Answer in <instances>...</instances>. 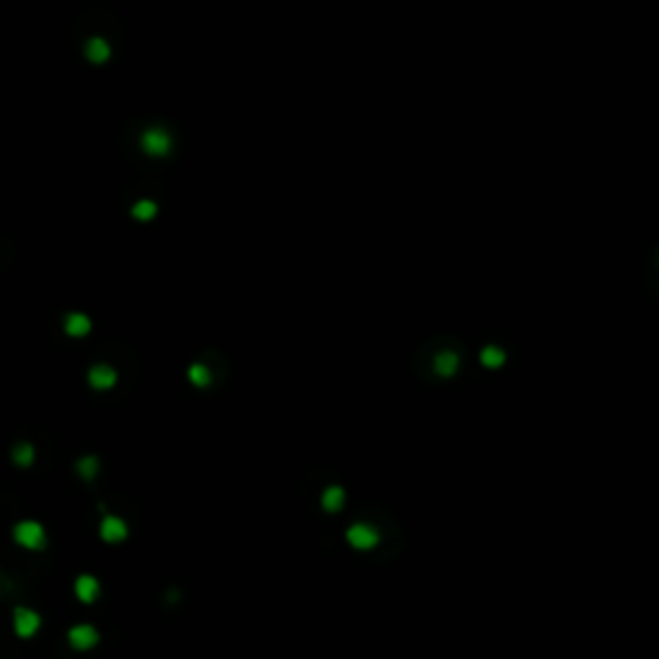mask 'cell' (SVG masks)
Listing matches in <instances>:
<instances>
[{
  "instance_id": "obj_5",
  "label": "cell",
  "mask_w": 659,
  "mask_h": 659,
  "mask_svg": "<svg viewBox=\"0 0 659 659\" xmlns=\"http://www.w3.org/2000/svg\"><path fill=\"white\" fill-rule=\"evenodd\" d=\"M39 623H41V618L34 611H29V608H16V613H13V628H16V634L24 636V639L36 634V631H39Z\"/></svg>"
},
{
  "instance_id": "obj_15",
  "label": "cell",
  "mask_w": 659,
  "mask_h": 659,
  "mask_svg": "<svg viewBox=\"0 0 659 659\" xmlns=\"http://www.w3.org/2000/svg\"><path fill=\"white\" fill-rule=\"evenodd\" d=\"M13 461L18 466H32L34 464V445L32 443H18L13 448Z\"/></svg>"
},
{
  "instance_id": "obj_3",
  "label": "cell",
  "mask_w": 659,
  "mask_h": 659,
  "mask_svg": "<svg viewBox=\"0 0 659 659\" xmlns=\"http://www.w3.org/2000/svg\"><path fill=\"white\" fill-rule=\"evenodd\" d=\"M461 368V356L456 353V350L445 348V350H438L436 356H433V371L441 376V379H451V376H456Z\"/></svg>"
},
{
  "instance_id": "obj_13",
  "label": "cell",
  "mask_w": 659,
  "mask_h": 659,
  "mask_svg": "<svg viewBox=\"0 0 659 659\" xmlns=\"http://www.w3.org/2000/svg\"><path fill=\"white\" fill-rule=\"evenodd\" d=\"M64 330H67V335H72V338H83V335L90 333V319H88L85 314H70L67 322H64Z\"/></svg>"
},
{
  "instance_id": "obj_11",
  "label": "cell",
  "mask_w": 659,
  "mask_h": 659,
  "mask_svg": "<svg viewBox=\"0 0 659 659\" xmlns=\"http://www.w3.org/2000/svg\"><path fill=\"white\" fill-rule=\"evenodd\" d=\"M75 595H78L83 603H93V600L98 597V580L96 577H90V574L78 577V582H75Z\"/></svg>"
},
{
  "instance_id": "obj_8",
  "label": "cell",
  "mask_w": 659,
  "mask_h": 659,
  "mask_svg": "<svg viewBox=\"0 0 659 659\" xmlns=\"http://www.w3.org/2000/svg\"><path fill=\"white\" fill-rule=\"evenodd\" d=\"M67 639H70V644L78 651H88L98 644V631L93 626H75V628H70Z\"/></svg>"
},
{
  "instance_id": "obj_10",
  "label": "cell",
  "mask_w": 659,
  "mask_h": 659,
  "mask_svg": "<svg viewBox=\"0 0 659 659\" xmlns=\"http://www.w3.org/2000/svg\"><path fill=\"white\" fill-rule=\"evenodd\" d=\"M85 57L90 60V62L96 64H104L109 57H111V47H109V41L101 39V36H96V39H90L85 44Z\"/></svg>"
},
{
  "instance_id": "obj_1",
  "label": "cell",
  "mask_w": 659,
  "mask_h": 659,
  "mask_svg": "<svg viewBox=\"0 0 659 659\" xmlns=\"http://www.w3.org/2000/svg\"><path fill=\"white\" fill-rule=\"evenodd\" d=\"M13 539H16L18 546L39 551V548H44V543H47V533H44V528H41L39 523L24 520V523H18L16 528H13Z\"/></svg>"
},
{
  "instance_id": "obj_9",
  "label": "cell",
  "mask_w": 659,
  "mask_h": 659,
  "mask_svg": "<svg viewBox=\"0 0 659 659\" xmlns=\"http://www.w3.org/2000/svg\"><path fill=\"white\" fill-rule=\"evenodd\" d=\"M101 539L109 541V543H119V541L127 539V523L121 518H106L104 525H101Z\"/></svg>"
},
{
  "instance_id": "obj_17",
  "label": "cell",
  "mask_w": 659,
  "mask_h": 659,
  "mask_svg": "<svg viewBox=\"0 0 659 659\" xmlns=\"http://www.w3.org/2000/svg\"><path fill=\"white\" fill-rule=\"evenodd\" d=\"M188 379H191L196 387H209V382H211V373H209V368L207 366H191L188 368Z\"/></svg>"
},
{
  "instance_id": "obj_6",
  "label": "cell",
  "mask_w": 659,
  "mask_h": 659,
  "mask_svg": "<svg viewBox=\"0 0 659 659\" xmlns=\"http://www.w3.org/2000/svg\"><path fill=\"white\" fill-rule=\"evenodd\" d=\"M116 379H119V373L106 363H98L88 371V382H90L93 389H111L113 384H116Z\"/></svg>"
},
{
  "instance_id": "obj_2",
  "label": "cell",
  "mask_w": 659,
  "mask_h": 659,
  "mask_svg": "<svg viewBox=\"0 0 659 659\" xmlns=\"http://www.w3.org/2000/svg\"><path fill=\"white\" fill-rule=\"evenodd\" d=\"M345 539H348L350 546L358 548V551H371V548L379 546L382 536H379V531H376L371 523H356L348 528Z\"/></svg>"
},
{
  "instance_id": "obj_4",
  "label": "cell",
  "mask_w": 659,
  "mask_h": 659,
  "mask_svg": "<svg viewBox=\"0 0 659 659\" xmlns=\"http://www.w3.org/2000/svg\"><path fill=\"white\" fill-rule=\"evenodd\" d=\"M142 150L147 155H155V158L167 155L170 152V137H167L165 129H147L142 134Z\"/></svg>"
},
{
  "instance_id": "obj_16",
  "label": "cell",
  "mask_w": 659,
  "mask_h": 659,
  "mask_svg": "<svg viewBox=\"0 0 659 659\" xmlns=\"http://www.w3.org/2000/svg\"><path fill=\"white\" fill-rule=\"evenodd\" d=\"M75 469H78V474L83 479H93L98 474V459L96 456H85V459H80L75 464Z\"/></svg>"
},
{
  "instance_id": "obj_7",
  "label": "cell",
  "mask_w": 659,
  "mask_h": 659,
  "mask_svg": "<svg viewBox=\"0 0 659 659\" xmlns=\"http://www.w3.org/2000/svg\"><path fill=\"white\" fill-rule=\"evenodd\" d=\"M479 363H482V368H487V371H500L502 366L508 363V353H505L500 345L490 342V345H485V348L479 350Z\"/></svg>"
},
{
  "instance_id": "obj_14",
  "label": "cell",
  "mask_w": 659,
  "mask_h": 659,
  "mask_svg": "<svg viewBox=\"0 0 659 659\" xmlns=\"http://www.w3.org/2000/svg\"><path fill=\"white\" fill-rule=\"evenodd\" d=\"M155 214H158V204L155 201H137L134 209H132V216L139 219V222H150Z\"/></svg>"
},
{
  "instance_id": "obj_12",
  "label": "cell",
  "mask_w": 659,
  "mask_h": 659,
  "mask_svg": "<svg viewBox=\"0 0 659 659\" xmlns=\"http://www.w3.org/2000/svg\"><path fill=\"white\" fill-rule=\"evenodd\" d=\"M342 502H345L342 487H327L325 494H322V508H325L327 513H338V510L342 508Z\"/></svg>"
}]
</instances>
